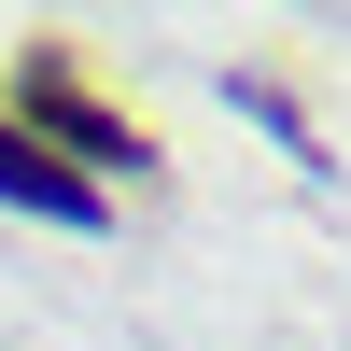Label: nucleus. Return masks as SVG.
<instances>
[{
	"mask_svg": "<svg viewBox=\"0 0 351 351\" xmlns=\"http://www.w3.org/2000/svg\"><path fill=\"white\" fill-rule=\"evenodd\" d=\"M0 197H28V211H56V225H99V183H84L71 155H43L14 112H0Z\"/></svg>",
	"mask_w": 351,
	"mask_h": 351,
	"instance_id": "f257e3e1",
	"label": "nucleus"
}]
</instances>
